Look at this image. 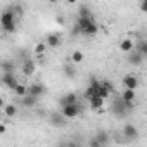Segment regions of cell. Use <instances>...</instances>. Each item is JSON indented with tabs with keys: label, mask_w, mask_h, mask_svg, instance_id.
I'll list each match as a JSON object with an SVG mask.
<instances>
[{
	"label": "cell",
	"mask_w": 147,
	"mask_h": 147,
	"mask_svg": "<svg viewBox=\"0 0 147 147\" xmlns=\"http://www.w3.org/2000/svg\"><path fill=\"white\" fill-rule=\"evenodd\" d=\"M50 119H52V123H54L55 126H64V123H66V118L62 116L61 111H59V113H52Z\"/></svg>",
	"instance_id": "obj_18"
},
{
	"label": "cell",
	"mask_w": 147,
	"mask_h": 147,
	"mask_svg": "<svg viewBox=\"0 0 147 147\" xmlns=\"http://www.w3.org/2000/svg\"><path fill=\"white\" fill-rule=\"evenodd\" d=\"M131 109H133V104L125 102L121 97H114L113 102H111V113H113L116 118H125L126 114H130Z\"/></svg>",
	"instance_id": "obj_3"
},
{
	"label": "cell",
	"mask_w": 147,
	"mask_h": 147,
	"mask_svg": "<svg viewBox=\"0 0 147 147\" xmlns=\"http://www.w3.org/2000/svg\"><path fill=\"white\" fill-rule=\"evenodd\" d=\"M12 92H14V95H16V97L23 99V97H26V95H28V85H24V83H19V85H18V87H16Z\"/></svg>",
	"instance_id": "obj_17"
},
{
	"label": "cell",
	"mask_w": 147,
	"mask_h": 147,
	"mask_svg": "<svg viewBox=\"0 0 147 147\" xmlns=\"http://www.w3.org/2000/svg\"><path fill=\"white\" fill-rule=\"evenodd\" d=\"M88 145H90V147H106V145H104V144H100L95 137H92V138L88 140Z\"/></svg>",
	"instance_id": "obj_27"
},
{
	"label": "cell",
	"mask_w": 147,
	"mask_h": 147,
	"mask_svg": "<svg viewBox=\"0 0 147 147\" xmlns=\"http://www.w3.org/2000/svg\"><path fill=\"white\" fill-rule=\"evenodd\" d=\"M135 50L145 59V57H147V40H138L137 45H135Z\"/></svg>",
	"instance_id": "obj_19"
},
{
	"label": "cell",
	"mask_w": 147,
	"mask_h": 147,
	"mask_svg": "<svg viewBox=\"0 0 147 147\" xmlns=\"http://www.w3.org/2000/svg\"><path fill=\"white\" fill-rule=\"evenodd\" d=\"M94 14H92V11H90V7L88 5H80L78 7V18H92Z\"/></svg>",
	"instance_id": "obj_23"
},
{
	"label": "cell",
	"mask_w": 147,
	"mask_h": 147,
	"mask_svg": "<svg viewBox=\"0 0 147 147\" xmlns=\"http://www.w3.org/2000/svg\"><path fill=\"white\" fill-rule=\"evenodd\" d=\"M21 71H23V75H24V76H31L33 73H35V62H33L31 59H30V61H24Z\"/></svg>",
	"instance_id": "obj_14"
},
{
	"label": "cell",
	"mask_w": 147,
	"mask_h": 147,
	"mask_svg": "<svg viewBox=\"0 0 147 147\" xmlns=\"http://www.w3.org/2000/svg\"><path fill=\"white\" fill-rule=\"evenodd\" d=\"M64 147H82L78 142H75V140H69V142H66L64 144Z\"/></svg>",
	"instance_id": "obj_30"
},
{
	"label": "cell",
	"mask_w": 147,
	"mask_h": 147,
	"mask_svg": "<svg viewBox=\"0 0 147 147\" xmlns=\"http://www.w3.org/2000/svg\"><path fill=\"white\" fill-rule=\"evenodd\" d=\"M126 57H128V62H130L131 66H140V64L144 62V57H142L137 50H133V52H131V54H128Z\"/></svg>",
	"instance_id": "obj_15"
},
{
	"label": "cell",
	"mask_w": 147,
	"mask_h": 147,
	"mask_svg": "<svg viewBox=\"0 0 147 147\" xmlns=\"http://www.w3.org/2000/svg\"><path fill=\"white\" fill-rule=\"evenodd\" d=\"M2 83H4V87H5V88L14 90V88L19 85V80L16 78L14 73H4V75H2Z\"/></svg>",
	"instance_id": "obj_6"
},
{
	"label": "cell",
	"mask_w": 147,
	"mask_h": 147,
	"mask_svg": "<svg viewBox=\"0 0 147 147\" xmlns=\"http://www.w3.org/2000/svg\"><path fill=\"white\" fill-rule=\"evenodd\" d=\"M138 11L147 14V0H142V2H138Z\"/></svg>",
	"instance_id": "obj_28"
},
{
	"label": "cell",
	"mask_w": 147,
	"mask_h": 147,
	"mask_svg": "<svg viewBox=\"0 0 147 147\" xmlns=\"http://www.w3.org/2000/svg\"><path fill=\"white\" fill-rule=\"evenodd\" d=\"M75 24L78 26V30H80V33L83 36H94L99 31V24L95 23L94 16L92 18H78Z\"/></svg>",
	"instance_id": "obj_1"
},
{
	"label": "cell",
	"mask_w": 147,
	"mask_h": 147,
	"mask_svg": "<svg viewBox=\"0 0 147 147\" xmlns=\"http://www.w3.org/2000/svg\"><path fill=\"white\" fill-rule=\"evenodd\" d=\"M2 111H4V114H5L7 118H14V116L18 114V107H16L14 104H4V102H2Z\"/></svg>",
	"instance_id": "obj_16"
},
{
	"label": "cell",
	"mask_w": 147,
	"mask_h": 147,
	"mask_svg": "<svg viewBox=\"0 0 147 147\" xmlns=\"http://www.w3.org/2000/svg\"><path fill=\"white\" fill-rule=\"evenodd\" d=\"M123 137L126 140H135L138 137V130L131 125V123H125L123 125Z\"/></svg>",
	"instance_id": "obj_10"
},
{
	"label": "cell",
	"mask_w": 147,
	"mask_h": 147,
	"mask_svg": "<svg viewBox=\"0 0 147 147\" xmlns=\"http://www.w3.org/2000/svg\"><path fill=\"white\" fill-rule=\"evenodd\" d=\"M61 42H62V38H61L59 33H49V35L45 36V43H47V47H50V49L59 47Z\"/></svg>",
	"instance_id": "obj_11"
},
{
	"label": "cell",
	"mask_w": 147,
	"mask_h": 147,
	"mask_svg": "<svg viewBox=\"0 0 147 147\" xmlns=\"http://www.w3.org/2000/svg\"><path fill=\"white\" fill-rule=\"evenodd\" d=\"M59 102H61V107H64V106H71V104H78V95H76L75 92L64 94L62 99H61Z\"/></svg>",
	"instance_id": "obj_12"
},
{
	"label": "cell",
	"mask_w": 147,
	"mask_h": 147,
	"mask_svg": "<svg viewBox=\"0 0 147 147\" xmlns=\"http://www.w3.org/2000/svg\"><path fill=\"white\" fill-rule=\"evenodd\" d=\"M45 94V87L42 85V83H38V82H35V83H31V85H28V95H31V97H35V99H38V97H42Z\"/></svg>",
	"instance_id": "obj_7"
},
{
	"label": "cell",
	"mask_w": 147,
	"mask_h": 147,
	"mask_svg": "<svg viewBox=\"0 0 147 147\" xmlns=\"http://www.w3.org/2000/svg\"><path fill=\"white\" fill-rule=\"evenodd\" d=\"M18 9H7L2 12V16H0V24H2V30L5 33H14L16 31V14Z\"/></svg>",
	"instance_id": "obj_2"
},
{
	"label": "cell",
	"mask_w": 147,
	"mask_h": 147,
	"mask_svg": "<svg viewBox=\"0 0 147 147\" xmlns=\"http://www.w3.org/2000/svg\"><path fill=\"white\" fill-rule=\"evenodd\" d=\"M47 49H49V47H47V43H45V42H38V43L35 45V49H33V50H35V55H38V57L42 59V57L45 55Z\"/></svg>",
	"instance_id": "obj_21"
},
{
	"label": "cell",
	"mask_w": 147,
	"mask_h": 147,
	"mask_svg": "<svg viewBox=\"0 0 147 147\" xmlns=\"http://www.w3.org/2000/svg\"><path fill=\"white\" fill-rule=\"evenodd\" d=\"M102 87H104L106 90H109V92L113 94V83H111V82H107V80H102Z\"/></svg>",
	"instance_id": "obj_29"
},
{
	"label": "cell",
	"mask_w": 147,
	"mask_h": 147,
	"mask_svg": "<svg viewBox=\"0 0 147 147\" xmlns=\"http://www.w3.org/2000/svg\"><path fill=\"white\" fill-rule=\"evenodd\" d=\"M125 102H128V104H133L135 106V100H137V90H128V88H123V92H121V95H119Z\"/></svg>",
	"instance_id": "obj_13"
},
{
	"label": "cell",
	"mask_w": 147,
	"mask_h": 147,
	"mask_svg": "<svg viewBox=\"0 0 147 147\" xmlns=\"http://www.w3.org/2000/svg\"><path fill=\"white\" fill-rule=\"evenodd\" d=\"M104 99H100V97H94L90 102H88V106H90V109L92 111H95V113H99V114H104L106 113V106H104Z\"/></svg>",
	"instance_id": "obj_9"
},
{
	"label": "cell",
	"mask_w": 147,
	"mask_h": 147,
	"mask_svg": "<svg viewBox=\"0 0 147 147\" xmlns=\"http://www.w3.org/2000/svg\"><path fill=\"white\" fill-rule=\"evenodd\" d=\"M36 100H38V99H35V97H31V95H26V97L21 99V104H23L24 107H33V106L36 104Z\"/></svg>",
	"instance_id": "obj_24"
},
{
	"label": "cell",
	"mask_w": 147,
	"mask_h": 147,
	"mask_svg": "<svg viewBox=\"0 0 147 147\" xmlns=\"http://www.w3.org/2000/svg\"><path fill=\"white\" fill-rule=\"evenodd\" d=\"M61 113H62V116H64L66 119H73V118L80 116V113H82V106H80V104L64 106V107H61Z\"/></svg>",
	"instance_id": "obj_4"
},
{
	"label": "cell",
	"mask_w": 147,
	"mask_h": 147,
	"mask_svg": "<svg viewBox=\"0 0 147 147\" xmlns=\"http://www.w3.org/2000/svg\"><path fill=\"white\" fill-rule=\"evenodd\" d=\"M94 137H95L100 144H104V145H107V144H109V138H111V137H109V133H107L106 130H99Z\"/></svg>",
	"instance_id": "obj_22"
},
{
	"label": "cell",
	"mask_w": 147,
	"mask_h": 147,
	"mask_svg": "<svg viewBox=\"0 0 147 147\" xmlns=\"http://www.w3.org/2000/svg\"><path fill=\"white\" fill-rule=\"evenodd\" d=\"M121 83H123V88H128V90H137L140 82H138V76H137V75H131V73H128V75H125V76H123Z\"/></svg>",
	"instance_id": "obj_5"
},
{
	"label": "cell",
	"mask_w": 147,
	"mask_h": 147,
	"mask_svg": "<svg viewBox=\"0 0 147 147\" xmlns=\"http://www.w3.org/2000/svg\"><path fill=\"white\" fill-rule=\"evenodd\" d=\"M83 59H85V54L82 50H75V52L69 55V61L73 64H80V62H83Z\"/></svg>",
	"instance_id": "obj_20"
},
{
	"label": "cell",
	"mask_w": 147,
	"mask_h": 147,
	"mask_svg": "<svg viewBox=\"0 0 147 147\" xmlns=\"http://www.w3.org/2000/svg\"><path fill=\"white\" fill-rule=\"evenodd\" d=\"M2 71L4 73H14V64L9 62V61H4L2 62Z\"/></svg>",
	"instance_id": "obj_26"
},
{
	"label": "cell",
	"mask_w": 147,
	"mask_h": 147,
	"mask_svg": "<svg viewBox=\"0 0 147 147\" xmlns=\"http://www.w3.org/2000/svg\"><path fill=\"white\" fill-rule=\"evenodd\" d=\"M64 75H66L67 78H75V76H76V71H75V67H73V66L66 64V66H64Z\"/></svg>",
	"instance_id": "obj_25"
},
{
	"label": "cell",
	"mask_w": 147,
	"mask_h": 147,
	"mask_svg": "<svg viewBox=\"0 0 147 147\" xmlns=\"http://www.w3.org/2000/svg\"><path fill=\"white\" fill-rule=\"evenodd\" d=\"M135 45H137V43H135L131 38H121V40H119V50H121L123 54H126V55L135 50Z\"/></svg>",
	"instance_id": "obj_8"
}]
</instances>
